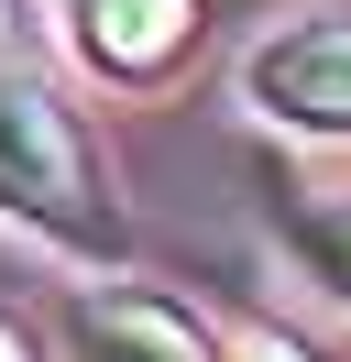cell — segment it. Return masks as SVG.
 <instances>
[{"label":"cell","mask_w":351,"mask_h":362,"mask_svg":"<svg viewBox=\"0 0 351 362\" xmlns=\"http://www.w3.org/2000/svg\"><path fill=\"white\" fill-rule=\"evenodd\" d=\"M241 110L297 143H351V11H285L241 55Z\"/></svg>","instance_id":"7a4b0ae2"},{"label":"cell","mask_w":351,"mask_h":362,"mask_svg":"<svg viewBox=\"0 0 351 362\" xmlns=\"http://www.w3.org/2000/svg\"><path fill=\"white\" fill-rule=\"evenodd\" d=\"M0 220L33 230L66 264H132V209L110 198V165L88 143V121L22 55H0Z\"/></svg>","instance_id":"6da1fadb"},{"label":"cell","mask_w":351,"mask_h":362,"mask_svg":"<svg viewBox=\"0 0 351 362\" xmlns=\"http://www.w3.org/2000/svg\"><path fill=\"white\" fill-rule=\"evenodd\" d=\"M209 362H318V351L285 340V329H253V340H231V351H209Z\"/></svg>","instance_id":"8992f818"},{"label":"cell","mask_w":351,"mask_h":362,"mask_svg":"<svg viewBox=\"0 0 351 362\" xmlns=\"http://www.w3.org/2000/svg\"><path fill=\"white\" fill-rule=\"evenodd\" d=\"M275 230H285V252H297L307 286L351 308V187H297V198L275 209Z\"/></svg>","instance_id":"5b68a950"},{"label":"cell","mask_w":351,"mask_h":362,"mask_svg":"<svg viewBox=\"0 0 351 362\" xmlns=\"http://www.w3.org/2000/svg\"><path fill=\"white\" fill-rule=\"evenodd\" d=\"M197 33H209V0H66V45L99 88H165L187 77Z\"/></svg>","instance_id":"3957f363"},{"label":"cell","mask_w":351,"mask_h":362,"mask_svg":"<svg viewBox=\"0 0 351 362\" xmlns=\"http://www.w3.org/2000/svg\"><path fill=\"white\" fill-rule=\"evenodd\" d=\"M66 362H209V329H197L187 308H165V296H77V318H66Z\"/></svg>","instance_id":"277c9868"},{"label":"cell","mask_w":351,"mask_h":362,"mask_svg":"<svg viewBox=\"0 0 351 362\" xmlns=\"http://www.w3.org/2000/svg\"><path fill=\"white\" fill-rule=\"evenodd\" d=\"M0 55H11V23H0Z\"/></svg>","instance_id":"ba28073f"},{"label":"cell","mask_w":351,"mask_h":362,"mask_svg":"<svg viewBox=\"0 0 351 362\" xmlns=\"http://www.w3.org/2000/svg\"><path fill=\"white\" fill-rule=\"evenodd\" d=\"M0 362H44V340H33V329H22V318H11V308H0Z\"/></svg>","instance_id":"52a82bcc"}]
</instances>
